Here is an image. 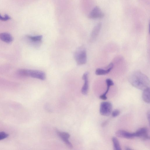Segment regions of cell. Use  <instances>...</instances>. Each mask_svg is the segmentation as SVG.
Returning <instances> with one entry per match:
<instances>
[{"label": "cell", "mask_w": 150, "mask_h": 150, "mask_svg": "<svg viewBox=\"0 0 150 150\" xmlns=\"http://www.w3.org/2000/svg\"><path fill=\"white\" fill-rule=\"evenodd\" d=\"M88 73L87 72H85L83 75L82 78L84 80V84L81 88V92L82 94L86 95L88 92Z\"/></svg>", "instance_id": "10"}, {"label": "cell", "mask_w": 150, "mask_h": 150, "mask_svg": "<svg viewBox=\"0 0 150 150\" xmlns=\"http://www.w3.org/2000/svg\"><path fill=\"white\" fill-rule=\"evenodd\" d=\"M114 64L113 63H110L104 69L98 68L95 71V74L97 75H105L109 73L113 69Z\"/></svg>", "instance_id": "9"}, {"label": "cell", "mask_w": 150, "mask_h": 150, "mask_svg": "<svg viewBox=\"0 0 150 150\" xmlns=\"http://www.w3.org/2000/svg\"><path fill=\"white\" fill-rule=\"evenodd\" d=\"M115 134L118 137L128 139H132L135 137L134 132L131 133L123 130L117 131Z\"/></svg>", "instance_id": "8"}, {"label": "cell", "mask_w": 150, "mask_h": 150, "mask_svg": "<svg viewBox=\"0 0 150 150\" xmlns=\"http://www.w3.org/2000/svg\"><path fill=\"white\" fill-rule=\"evenodd\" d=\"M18 73L22 76L30 77L42 80L46 78L45 73L40 70L21 69L18 70Z\"/></svg>", "instance_id": "2"}, {"label": "cell", "mask_w": 150, "mask_h": 150, "mask_svg": "<svg viewBox=\"0 0 150 150\" xmlns=\"http://www.w3.org/2000/svg\"><path fill=\"white\" fill-rule=\"evenodd\" d=\"M134 134L135 137H139L144 140L149 139L148 130L146 127H143L139 129L134 132Z\"/></svg>", "instance_id": "6"}, {"label": "cell", "mask_w": 150, "mask_h": 150, "mask_svg": "<svg viewBox=\"0 0 150 150\" xmlns=\"http://www.w3.org/2000/svg\"><path fill=\"white\" fill-rule=\"evenodd\" d=\"M120 114V111L118 109H115L112 112V115L113 117L118 116Z\"/></svg>", "instance_id": "19"}, {"label": "cell", "mask_w": 150, "mask_h": 150, "mask_svg": "<svg viewBox=\"0 0 150 150\" xmlns=\"http://www.w3.org/2000/svg\"><path fill=\"white\" fill-rule=\"evenodd\" d=\"M56 132L58 135L60 137L66 144L70 148H73L72 145L68 139L70 136L69 134L67 132H61L57 130H56Z\"/></svg>", "instance_id": "7"}, {"label": "cell", "mask_w": 150, "mask_h": 150, "mask_svg": "<svg viewBox=\"0 0 150 150\" xmlns=\"http://www.w3.org/2000/svg\"><path fill=\"white\" fill-rule=\"evenodd\" d=\"M126 150H131L132 149H131L130 147L127 146H126L125 148Z\"/></svg>", "instance_id": "21"}, {"label": "cell", "mask_w": 150, "mask_h": 150, "mask_svg": "<svg viewBox=\"0 0 150 150\" xmlns=\"http://www.w3.org/2000/svg\"><path fill=\"white\" fill-rule=\"evenodd\" d=\"M112 105L109 102H102L100 105V112L102 115L105 116L109 115L112 111Z\"/></svg>", "instance_id": "4"}, {"label": "cell", "mask_w": 150, "mask_h": 150, "mask_svg": "<svg viewBox=\"0 0 150 150\" xmlns=\"http://www.w3.org/2000/svg\"><path fill=\"white\" fill-rule=\"evenodd\" d=\"M142 97L144 101L147 103H150V88L149 87L143 90Z\"/></svg>", "instance_id": "15"}, {"label": "cell", "mask_w": 150, "mask_h": 150, "mask_svg": "<svg viewBox=\"0 0 150 150\" xmlns=\"http://www.w3.org/2000/svg\"><path fill=\"white\" fill-rule=\"evenodd\" d=\"M8 135L3 132H0V140L3 139L7 137Z\"/></svg>", "instance_id": "18"}, {"label": "cell", "mask_w": 150, "mask_h": 150, "mask_svg": "<svg viewBox=\"0 0 150 150\" xmlns=\"http://www.w3.org/2000/svg\"><path fill=\"white\" fill-rule=\"evenodd\" d=\"M0 39L7 43H10L13 40V38L11 35L7 33H0Z\"/></svg>", "instance_id": "13"}, {"label": "cell", "mask_w": 150, "mask_h": 150, "mask_svg": "<svg viewBox=\"0 0 150 150\" xmlns=\"http://www.w3.org/2000/svg\"><path fill=\"white\" fill-rule=\"evenodd\" d=\"M114 150H121V147L119 142L117 139L115 137H113L112 138Z\"/></svg>", "instance_id": "16"}, {"label": "cell", "mask_w": 150, "mask_h": 150, "mask_svg": "<svg viewBox=\"0 0 150 150\" xmlns=\"http://www.w3.org/2000/svg\"><path fill=\"white\" fill-rule=\"evenodd\" d=\"M11 18V17L7 14H5L4 17H3L0 14V20L1 21H8Z\"/></svg>", "instance_id": "17"}, {"label": "cell", "mask_w": 150, "mask_h": 150, "mask_svg": "<svg viewBox=\"0 0 150 150\" xmlns=\"http://www.w3.org/2000/svg\"><path fill=\"white\" fill-rule=\"evenodd\" d=\"M104 16V14L98 6L95 7L91 11L88 15L90 18L96 19L101 18Z\"/></svg>", "instance_id": "5"}, {"label": "cell", "mask_w": 150, "mask_h": 150, "mask_svg": "<svg viewBox=\"0 0 150 150\" xmlns=\"http://www.w3.org/2000/svg\"><path fill=\"white\" fill-rule=\"evenodd\" d=\"M27 37L32 43L36 46H38L40 45L42 38V36L41 35L35 36L28 35Z\"/></svg>", "instance_id": "12"}, {"label": "cell", "mask_w": 150, "mask_h": 150, "mask_svg": "<svg viewBox=\"0 0 150 150\" xmlns=\"http://www.w3.org/2000/svg\"><path fill=\"white\" fill-rule=\"evenodd\" d=\"M102 26L101 23L97 24L93 28L91 34L90 39L91 41L94 40L98 36Z\"/></svg>", "instance_id": "11"}, {"label": "cell", "mask_w": 150, "mask_h": 150, "mask_svg": "<svg viewBox=\"0 0 150 150\" xmlns=\"http://www.w3.org/2000/svg\"><path fill=\"white\" fill-rule=\"evenodd\" d=\"M107 86V89L105 92L103 94L100 96V98L103 100H106L107 99L106 94L108 92L110 87L114 85L113 81L110 79H107L106 80Z\"/></svg>", "instance_id": "14"}, {"label": "cell", "mask_w": 150, "mask_h": 150, "mask_svg": "<svg viewBox=\"0 0 150 150\" xmlns=\"http://www.w3.org/2000/svg\"><path fill=\"white\" fill-rule=\"evenodd\" d=\"M128 80L130 83L134 87L143 91L149 87V78L141 71L133 72L129 76Z\"/></svg>", "instance_id": "1"}, {"label": "cell", "mask_w": 150, "mask_h": 150, "mask_svg": "<svg viewBox=\"0 0 150 150\" xmlns=\"http://www.w3.org/2000/svg\"><path fill=\"white\" fill-rule=\"evenodd\" d=\"M74 57L78 65L84 64L86 62V52L84 47H81L76 50L74 54Z\"/></svg>", "instance_id": "3"}, {"label": "cell", "mask_w": 150, "mask_h": 150, "mask_svg": "<svg viewBox=\"0 0 150 150\" xmlns=\"http://www.w3.org/2000/svg\"><path fill=\"white\" fill-rule=\"evenodd\" d=\"M147 119L149 121V122L150 120V111H148L147 113Z\"/></svg>", "instance_id": "20"}]
</instances>
